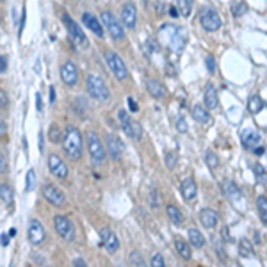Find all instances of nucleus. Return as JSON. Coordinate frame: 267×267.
I'll use <instances>...</instances> for the list:
<instances>
[{"mask_svg":"<svg viewBox=\"0 0 267 267\" xmlns=\"http://www.w3.org/2000/svg\"><path fill=\"white\" fill-rule=\"evenodd\" d=\"M159 36H160V41L164 43V46L168 50L175 52V54H180L184 50L185 46V32L184 29L175 25H162L159 31Z\"/></svg>","mask_w":267,"mask_h":267,"instance_id":"nucleus-1","label":"nucleus"},{"mask_svg":"<svg viewBox=\"0 0 267 267\" xmlns=\"http://www.w3.org/2000/svg\"><path fill=\"white\" fill-rule=\"evenodd\" d=\"M62 150L72 160H78L82 157V135L75 127H68L66 132H64Z\"/></svg>","mask_w":267,"mask_h":267,"instance_id":"nucleus-2","label":"nucleus"},{"mask_svg":"<svg viewBox=\"0 0 267 267\" xmlns=\"http://www.w3.org/2000/svg\"><path fill=\"white\" fill-rule=\"evenodd\" d=\"M86 89H88V93L93 98L102 100V102L109 100V96H111L105 80L102 77H98V75H88V78H86Z\"/></svg>","mask_w":267,"mask_h":267,"instance_id":"nucleus-3","label":"nucleus"},{"mask_svg":"<svg viewBox=\"0 0 267 267\" xmlns=\"http://www.w3.org/2000/svg\"><path fill=\"white\" fill-rule=\"evenodd\" d=\"M103 57H105V61H107V66L111 68V72H113V75L118 80H127L129 78V70H127V66H125V62L121 61V57L116 54V52L113 50H107L105 54H103Z\"/></svg>","mask_w":267,"mask_h":267,"instance_id":"nucleus-4","label":"nucleus"},{"mask_svg":"<svg viewBox=\"0 0 267 267\" xmlns=\"http://www.w3.org/2000/svg\"><path fill=\"white\" fill-rule=\"evenodd\" d=\"M118 119H119V123H121L123 132L127 134L130 139L139 141V139L143 137V129H141V125H139L137 121H134L125 109H119L118 111Z\"/></svg>","mask_w":267,"mask_h":267,"instance_id":"nucleus-5","label":"nucleus"},{"mask_svg":"<svg viewBox=\"0 0 267 267\" xmlns=\"http://www.w3.org/2000/svg\"><path fill=\"white\" fill-rule=\"evenodd\" d=\"M100 18H102L103 25L107 27V31H109V34H111V38H113V39H116V41L123 39V38H125L123 27L125 25H123V23H119V20L113 15V13H111V11H102Z\"/></svg>","mask_w":267,"mask_h":267,"instance_id":"nucleus-6","label":"nucleus"},{"mask_svg":"<svg viewBox=\"0 0 267 267\" xmlns=\"http://www.w3.org/2000/svg\"><path fill=\"white\" fill-rule=\"evenodd\" d=\"M200 23L207 32H214L217 29H221L223 20L221 16L217 15V11H214L212 7H205L200 15Z\"/></svg>","mask_w":267,"mask_h":267,"instance_id":"nucleus-7","label":"nucleus"},{"mask_svg":"<svg viewBox=\"0 0 267 267\" xmlns=\"http://www.w3.org/2000/svg\"><path fill=\"white\" fill-rule=\"evenodd\" d=\"M86 143H88V152L93 162H102V160L105 159V153H107V152H105L102 141L98 139L96 134L89 132L88 137H86Z\"/></svg>","mask_w":267,"mask_h":267,"instance_id":"nucleus-8","label":"nucleus"},{"mask_svg":"<svg viewBox=\"0 0 267 267\" xmlns=\"http://www.w3.org/2000/svg\"><path fill=\"white\" fill-rule=\"evenodd\" d=\"M54 226H56V231L64 239V241L72 242L75 239V228H73L72 221L64 216H56L54 217Z\"/></svg>","mask_w":267,"mask_h":267,"instance_id":"nucleus-9","label":"nucleus"},{"mask_svg":"<svg viewBox=\"0 0 267 267\" xmlns=\"http://www.w3.org/2000/svg\"><path fill=\"white\" fill-rule=\"evenodd\" d=\"M41 192H43V198H45L48 203H52V205H56V207H62L64 205V201H66L64 192H62L61 189H57L56 185H52V184L43 185Z\"/></svg>","mask_w":267,"mask_h":267,"instance_id":"nucleus-10","label":"nucleus"},{"mask_svg":"<svg viewBox=\"0 0 267 267\" xmlns=\"http://www.w3.org/2000/svg\"><path fill=\"white\" fill-rule=\"evenodd\" d=\"M62 21H64V25H66V29H68V34H70V38H72L73 41L77 43V45H88V39H86V36H84V32H82V29L75 23V21L70 18V15H62Z\"/></svg>","mask_w":267,"mask_h":267,"instance_id":"nucleus-11","label":"nucleus"},{"mask_svg":"<svg viewBox=\"0 0 267 267\" xmlns=\"http://www.w3.org/2000/svg\"><path fill=\"white\" fill-rule=\"evenodd\" d=\"M61 80L66 84L68 88H73L78 82V70L75 66V62L66 61L61 66Z\"/></svg>","mask_w":267,"mask_h":267,"instance_id":"nucleus-12","label":"nucleus"},{"mask_svg":"<svg viewBox=\"0 0 267 267\" xmlns=\"http://www.w3.org/2000/svg\"><path fill=\"white\" fill-rule=\"evenodd\" d=\"M100 241H102V246L109 253H116L119 249V239L111 228H102L100 230Z\"/></svg>","mask_w":267,"mask_h":267,"instance_id":"nucleus-13","label":"nucleus"},{"mask_svg":"<svg viewBox=\"0 0 267 267\" xmlns=\"http://www.w3.org/2000/svg\"><path fill=\"white\" fill-rule=\"evenodd\" d=\"M27 235H29V241L34 246H39L43 241H45V228L38 219H31L29 223V228H27Z\"/></svg>","mask_w":267,"mask_h":267,"instance_id":"nucleus-14","label":"nucleus"},{"mask_svg":"<svg viewBox=\"0 0 267 267\" xmlns=\"http://www.w3.org/2000/svg\"><path fill=\"white\" fill-rule=\"evenodd\" d=\"M105 143H107V153L113 160H119L121 155H123V143L119 141L114 134H107L105 135Z\"/></svg>","mask_w":267,"mask_h":267,"instance_id":"nucleus-15","label":"nucleus"},{"mask_svg":"<svg viewBox=\"0 0 267 267\" xmlns=\"http://www.w3.org/2000/svg\"><path fill=\"white\" fill-rule=\"evenodd\" d=\"M48 170H50L52 175L61 180H64L68 176L66 164H64L61 160V157H57V155H50V157H48Z\"/></svg>","mask_w":267,"mask_h":267,"instance_id":"nucleus-16","label":"nucleus"},{"mask_svg":"<svg viewBox=\"0 0 267 267\" xmlns=\"http://www.w3.org/2000/svg\"><path fill=\"white\" fill-rule=\"evenodd\" d=\"M121 21L127 29H134L135 23H137V11H135V5L132 2H127V4L121 7Z\"/></svg>","mask_w":267,"mask_h":267,"instance_id":"nucleus-17","label":"nucleus"},{"mask_svg":"<svg viewBox=\"0 0 267 267\" xmlns=\"http://www.w3.org/2000/svg\"><path fill=\"white\" fill-rule=\"evenodd\" d=\"M180 192L184 196L185 201H194L196 194H198V187H196V182L192 178H185L180 185Z\"/></svg>","mask_w":267,"mask_h":267,"instance_id":"nucleus-18","label":"nucleus"},{"mask_svg":"<svg viewBox=\"0 0 267 267\" xmlns=\"http://www.w3.org/2000/svg\"><path fill=\"white\" fill-rule=\"evenodd\" d=\"M200 223L205 228L212 230V228H216V225L219 223V216H217L216 210H212V209H203L200 212Z\"/></svg>","mask_w":267,"mask_h":267,"instance_id":"nucleus-19","label":"nucleus"},{"mask_svg":"<svg viewBox=\"0 0 267 267\" xmlns=\"http://www.w3.org/2000/svg\"><path fill=\"white\" fill-rule=\"evenodd\" d=\"M82 23L88 27V29L93 32V34H95V36H98V38L103 36L102 23H100V21H98L96 18L91 15V13H84V15H82Z\"/></svg>","mask_w":267,"mask_h":267,"instance_id":"nucleus-20","label":"nucleus"},{"mask_svg":"<svg viewBox=\"0 0 267 267\" xmlns=\"http://www.w3.org/2000/svg\"><path fill=\"white\" fill-rule=\"evenodd\" d=\"M203 102H205V107L209 111H214L219 105V98H217V91L212 84H207L205 88V95H203Z\"/></svg>","mask_w":267,"mask_h":267,"instance_id":"nucleus-21","label":"nucleus"},{"mask_svg":"<svg viewBox=\"0 0 267 267\" xmlns=\"http://www.w3.org/2000/svg\"><path fill=\"white\" fill-rule=\"evenodd\" d=\"M191 114H192V119L201 125H209L212 121L210 114H209V109H207L205 105H194V107L191 109Z\"/></svg>","mask_w":267,"mask_h":267,"instance_id":"nucleus-22","label":"nucleus"},{"mask_svg":"<svg viewBox=\"0 0 267 267\" xmlns=\"http://www.w3.org/2000/svg\"><path fill=\"white\" fill-rule=\"evenodd\" d=\"M242 144L249 150H255L260 144V134L257 130H244L242 132Z\"/></svg>","mask_w":267,"mask_h":267,"instance_id":"nucleus-23","label":"nucleus"},{"mask_svg":"<svg viewBox=\"0 0 267 267\" xmlns=\"http://www.w3.org/2000/svg\"><path fill=\"white\" fill-rule=\"evenodd\" d=\"M146 89H148L150 95L153 98H157V100L166 96V88L159 82V80H155V78H150L148 82H146Z\"/></svg>","mask_w":267,"mask_h":267,"instance_id":"nucleus-24","label":"nucleus"},{"mask_svg":"<svg viewBox=\"0 0 267 267\" xmlns=\"http://www.w3.org/2000/svg\"><path fill=\"white\" fill-rule=\"evenodd\" d=\"M223 191H225L226 198H228L230 201H239L241 200V191L237 189L235 184L230 182V180H225V182H223Z\"/></svg>","mask_w":267,"mask_h":267,"instance_id":"nucleus-25","label":"nucleus"},{"mask_svg":"<svg viewBox=\"0 0 267 267\" xmlns=\"http://www.w3.org/2000/svg\"><path fill=\"white\" fill-rule=\"evenodd\" d=\"M166 210H168V217H170V221L173 223V225L175 226L184 225V214L180 212V209H176L175 205H168Z\"/></svg>","mask_w":267,"mask_h":267,"instance_id":"nucleus-26","label":"nucleus"},{"mask_svg":"<svg viewBox=\"0 0 267 267\" xmlns=\"http://www.w3.org/2000/svg\"><path fill=\"white\" fill-rule=\"evenodd\" d=\"M189 242L192 248H203L205 246V237L198 228H189Z\"/></svg>","mask_w":267,"mask_h":267,"instance_id":"nucleus-27","label":"nucleus"},{"mask_svg":"<svg viewBox=\"0 0 267 267\" xmlns=\"http://www.w3.org/2000/svg\"><path fill=\"white\" fill-rule=\"evenodd\" d=\"M175 248H176V251H178V255L184 258V260H191L192 253H191V246L187 244V242H184L182 239H176V241H175Z\"/></svg>","mask_w":267,"mask_h":267,"instance_id":"nucleus-28","label":"nucleus"},{"mask_svg":"<svg viewBox=\"0 0 267 267\" xmlns=\"http://www.w3.org/2000/svg\"><path fill=\"white\" fill-rule=\"evenodd\" d=\"M248 109H249V113L255 114L257 116L260 111L264 109V102H262V98L258 96V95H253L251 98H249V102H248Z\"/></svg>","mask_w":267,"mask_h":267,"instance_id":"nucleus-29","label":"nucleus"},{"mask_svg":"<svg viewBox=\"0 0 267 267\" xmlns=\"http://www.w3.org/2000/svg\"><path fill=\"white\" fill-rule=\"evenodd\" d=\"M257 209H258V214H260L262 223L264 225H267V198L258 196L257 198Z\"/></svg>","mask_w":267,"mask_h":267,"instance_id":"nucleus-30","label":"nucleus"},{"mask_svg":"<svg viewBox=\"0 0 267 267\" xmlns=\"http://www.w3.org/2000/svg\"><path fill=\"white\" fill-rule=\"evenodd\" d=\"M192 4L194 0H176V5H178V11L182 16H189L192 13Z\"/></svg>","mask_w":267,"mask_h":267,"instance_id":"nucleus-31","label":"nucleus"},{"mask_svg":"<svg viewBox=\"0 0 267 267\" xmlns=\"http://www.w3.org/2000/svg\"><path fill=\"white\" fill-rule=\"evenodd\" d=\"M239 253H241V257L244 258L253 257V246L248 239H241V242H239Z\"/></svg>","mask_w":267,"mask_h":267,"instance_id":"nucleus-32","label":"nucleus"},{"mask_svg":"<svg viewBox=\"0 0 267 267\" xmlns=\"http://www.w3.org/2000/svg\"><path fill=\"white\" fill-rule=\"evenodd\" d=\"M0 196H2V203L4 205H11L13 203V191L5 184H2V187H0Z\"/></svg>","mask_w":267,"mask_h":267,"instance_id":"nucleus-33","label":"nucleus"},{"mask_svg":"<svg viewBox=\"0 0 267 267\" xmlns=\"http://www.w3.org/2000/svg\"><path fill=\"white\" fill-rule=\"evenodd\" d=\"M164 160H166L168 170H175V166L178 164V155H176L175 152H166V153H164Z\"/></svg>","mask_w":267,"mask_h":267,"instance_id":"nucleus-34","label":"nucleus"},{"mask_svg":"<svg viewBox=\"0 0 267 267\" xmlns=\"http://www.w3.org/2000/svg\"><path fill=\"white\" fill-rule=\"evenodd\" d=\"M129 264H130V266H139V267H144V266H146L144 258L141 257V253H139V251H130V255H129Z\"/></svg>","mask_w":267,"mask_h":267,"instance_id":"nucleus-35","label":"nucleus"},{"mask_svg":"<svg viewBox=\"0 0 267 267\" xmlns=\"http://www.w3.org/2000/svg\"><path fill=\"white\" fill-rule=\"evenodd\" d=\"M205 160H207V166H209L212 171H214L217 166H219V159H217V155L214 153V152H207V153H205Z\"/></svg>","mask_w":267,"mask_h":267,"instance_id":"nucleus-36","label":"nucleus"},{"mask_svg":"<svg viewBox=\"0 0 267 267\" xmlns=\"http://www.w3.org/2000/svg\"><path fill=\"white\" fill-rule=\"evenodd\" d=\"M34 184H36V171L29 170L27 171V185H25L27 192H31V191L34 189Z\"/></svg>","mask_w":267,"mask_h":267,"instance_id":"nucleus-37","label":"nucleus"},{"mask_svg":"<svg viewBox=\"0 0 267 267\" xmlns=\"http://www.w3.org/2000/svg\"><path fill=\"white\" fill-rule=\"evenodd\" d=\"M253 171H255V175H257V178H258L260 184H264V182L267 180V173H266V170H264L262 164H255L253 166Z\"/></svg>","mask_w":267,"mask_h":267,"instance_id":"nucleus-38","label":"nucleus"},{"mask_svg":"<svg viewBox=\"0 0 267 267\" xmlns=\"http://www.w3.org/2000/svg\"><path fill=\"white\" fill-rule=\"evenodd\" d=\"M150 205L153 207V209H159L160 200H159V191L157 189H153L152 192H150Z\"/></svg>","mask_w":267,"mask_h":267,"instance_id":"nucleus-39","label":"nucleus"},{"mask_svg":"<svg viewBox=\"0 0 267 267\" xmlns=\"http://www.w3.org/2000/svg\"><path fill=\"white\" fill-rule=\"evenodd\" d=\"M150 266H153V267H164V257H162L160 253H155L153 257H152V260H150Z\"/></svg>","mask_w":267,"mask_h":267,"instance_id":"nucleus-40","label":"nucleus"},{"mask_svg":"<svg viewBox=\"0 0 267 267\" xmlns=\"http://www.w3.org/2000/svg\"><path fill=\"white\" fill-rule=\"evenodd\" d=\"M175 127H176V130H178V132H182V134H185L187 130H189V127H187V123H185V119L182 118V116H178V118H176Z\"/></svg>","mask_w":267,"mask_h":267,"instance_id":"nucleus-41","label":"nucleus"},{"mask_svg":"<svg viewBox=\"0 0 267 267\" xmlns=\"http://www.w3.org/2000/svg\"><path fill=\"white\" fill-rule=\"evenodd\" d=\"M231 13L233 16H242L246 13V5L244 4H231Z\"/></svg>","mask_w":267,"mask_h":267,"instance_id":"nucleus-42","label":"nucleus"},{"mask_svg":"<svg viewBox=\"0 0 267 267\" xmlns=\"http://www.w3.org/2000/svg\"><path fill=\"white\" fill-rule=\"evenodd\" d=\"M205 66H207V70H209V73L216 72V61H214V57H212V56H207L205 57Z\"/></svg>","mask_w":267,"mask_h":267,"instance_id":"nucleus-43","label":"nucleus"},{"mask_svg":"<svg viewBox=\"0 0 267 267\" xmlns=\"http://www.w3.org/2000/svg\"><path fill=\"white\" fill-rule=\"evenodd\" d=\"M155 52V43L152 41V39H148V41L144 43V54H146V56H152V54H153Z\"/></svg>","mask_w":267,"mask_h":267,"instance_id":"nucleus-44","label":"nucleus"},{"mask_svg":"<svg viewBox=\"0 0 267 267\" xmlns=\"http://www.w3.org/2000/svg\"><path fill=\"white\" fill-rule=\"evenodd\" d=\"M50 139L52 141H54V143H57V141H59V139H61V134H59V130H57V127H52L50 129Z\"/></svg>","mask_w":267,"mask_h":267,"instance_id":"nucleus-45","label":"nucleus"},{"mask_svg":"<svg viewBox=\"0 0 267 267\" xmlns=\"http://www.w3.org/2000/svg\"><path fill=\"white\" fill-rule=\"evenodd\" d=\"M5 171H7V162H5V157H4V153L0 155V173L4 175Z\"/></svg>","mask_w":267,"mask_h":267,"instance_id":"nucleus-46","label":"nucleus"},{"mask_svg":"<svg viewBox=\"0 0 267 267\" xmlns=\"http://www.w3.org/2000/svg\"><path fill=\"white\" fill-rule=\"evenodd\" d=\"M0 102H2V109H7V95H5L4 89L0 91Z\"/></svg>","mask_w":267,"mask_h":267,"instance_id":"nucleus-47","label":"nucleus"},{"mask_svg":"<svg viewBox=\"0 0 267 267\" xmlns=\"http://www.w3.org/2000/svg\"><path fill=\"white\" fill-rule=\"evenodd\" d=\"M36 109H38V113H41L43 111V102H41V95H39V93H36Z\"/></svg>","mask_w":267,"mask_h":267,"instance_id":"nucleus-48","label":"nucleus"},{"mask_svg":"<svg viewBox=\"0 0 267 267\" xmlns=\"http://www.w3.org/2000/svg\"><path fill=\"white\" fill-rule=\"evenodd\" d=\"M221 233H223V239H225L226 242H230V241H231V237H230V231H228V226H223Z\"/></svg>","mask_w":267,"mask_h":267,"instance_id":"nucleus-49","label":"nucleus"},{"mask_svg":"<svg viewBox=\"0 0 267 267\" xmlns=\"http://www.w3.org/2000/svg\"><path fill=\"white\" fill-rule=\"evenodd\" d=\"M129 109L132 111V113H137L139 109H137V103L134 102V98H129Z\"/></svg>","mask_w":267,"mask_h":267,"instance_id":"nucleus-50","label":"nucleus"},{"mask_svg":"<svg viewBox=\"0 0 267 267\" xmlns=\"http://www.w3.org/2000/svg\"><path fill=\"white\" fill-rule=\"evenodd\" d=\"M0 62H2V66H0V72L5 73V70H7V59H5V56L0 57Z\"/></svg>","mask_w":267,"mask_h":267,"instance_id":"nucleus-51","label":"nucleus"},{"mask_svg":"<svg viewBox=\"0 0 267 267\" xmlns=\"http://www.w3.org/2000/svg\"><path fill=\"white\" fill-rule=\"evenodd\" d=\"M9 244V237H7V233H2V248H5Z\"/></svg>","mask_w":267,"mask_h":267,"instance_id":"nucleus-52","label":"nucleus"},{"mask_svg":"<svg viewBox=\"0 0 267 267\" xmlns=\"http://www.w3.org/2000/svg\"><path fill=\"white\" fill-rule=\"evenodd\" d=\"M253 153H257V155H264V153H266V148H262V146H257V148L253 150Z\"/></svg>","mask_w":267,"mask_h":267,"instance_id":"nucleus-53","label":"nucleus"},{"mask_svg":"<svg viewBox=\"0 0 267 267\" xmlns=\"http://www.w3.org/2000/svg\"><path fill=\"white\" fill-rule=\"evenodd\" d=\"M56 100V89H54V86H50V103Z\"/></svg>","mask_w":267,"mask_h":267,"instance_id":"nucleus-54","label":"nucleus"},{"mask_svg":"<svg viewBox=\"0 0 267 267\" xmlns=\"http://www.w3.org/2000/svg\"><path fill=\"white\" fill-rule=\"evenodd\" d=\"M170 15L175 16V18H176V16L180 15V11H176V7H170Z\"/></svg>","mask_w":267,"mask_h":267,"instance_id":"nucleus-55","label":"nucleus"},{"mask_svg":"<svg viewBox=\"0 0 267 267\" xmlns=\"http://www.w3.org/2000/svg\"><path fill=\"white\" fill-rule=\"evenodd\" d=\"M73 266H80V267H84V266H86V262H84V260H80V258H77V260H73Z\"/></svg>","mask_w":267,"mask_h":267,"instance_id":"nucleus-56","label":"nucleus"},{"mask_svg":"<svg viewBox=\"0 0 267 267\" xmlns=\"http://www.w3.org/2000/svg\"><path fill=\"white\" fill-rule=\"evenodd\" d=\"M155 5H157V15H162V7H166V5H162L160 2H157Z\"/></svg>","mask_w":267,"mask_h":267,"instance_id":"nucleus-57","label":"nucleus"},{"mask_svg":"<svg viewBox=\"0 0 267 267\" xmlns=\"http://www.w3.org/2000/svg\"><path fill=\"white\" fill-rule=\"evenodd\" d=\"M0 132L5 134V119H0Z\"/></svg>","mask_w":267,"mask_h":267,"instance_id":"nucleus-58","label":"nucleus"},{"mask_svg":"<svg viewBox=\"0 0 267 267\" xmlns=\"http://www.w3.org/2000/svg\"><path fill=\"white\" fill-rule=\"evenodd\" d=\"M39 150L43 152V132H39Z\"/></svg>","mask_w":267,"mask_h":267,"instance_id":"nucleus-59","label":"nucleus"}]
</instances>
